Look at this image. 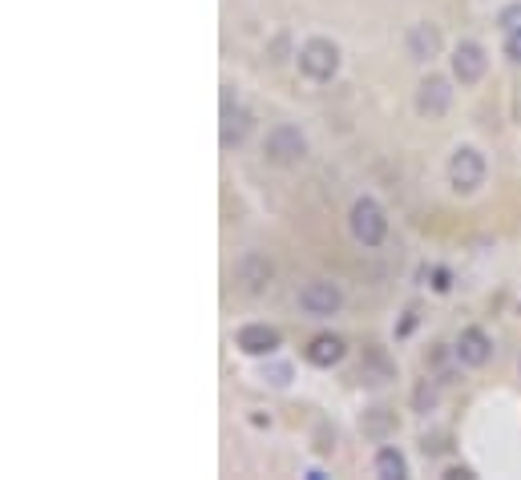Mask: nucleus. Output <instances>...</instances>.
<instances>
[{
  "label": "nucleus",
  "mask_w": 521,
  "mask_h": 480,
  "mask_svg": "<svg viewBox=\"0 0 521 480\" xmlns=\"http://www.w3.org/2000/svg\"><path fill=\"white\" fill-rule=\"evenodd\" d=\"M263 154H267L271 166L292 170V166H300L303 157H308V138H303L295 125H275V130L267 133V141H263Z\"/></svg>",
  "instance_id": "1"
},
{
  "label": "nucleus",
  "mask_w": 521,
  "mask_h": 480,
  "mask_svg": "<svg viewBox=\"0 0 521 480\" xmlns=\"http://www.w3.org/2000/svg\"><path fill=\"white\" fill-rule=\"evenodd\" d=\"M348 227H352L356 243H364V246H381L384 235H389V219H384V210H381V202H376V198H360V202H356Z\"/></svg>",
  "instance_id": "2"
},
{
  "label": "nucleus",
  "mask_w": 521,
  "mask_h": 480,
  "mask_svg": "<svg viewBox=\"0 0 521 480\" xmlns=\"http://www.w3.org/2000/svg\"><path fill=\"white\" fill-rule=\"evenodd\" d=\"M300 69L311 81H332L340 73V49L332 41H324V36H311L300 49Z\"/></svg>",
  "instance_id": "3"
},
{
  "label": "nucleus",
  "mask_w": 521,
  "mask_h": 480,
  "mask_svg": "<svg viewBox=\"0 0 521 480\" xmlns=\"http://www.w3.org/2000/svg\"><path fill=\"white\" fill-rule=\"evenodd\" d=\"M449 182L453 190L461 194H473L481 182H485V157L477 154V149H457V154L449 157Z\"/></svg>",
  "instance_id": "4"
},
{
  "label": "nucleus",
  "mask_w": 521,
  "mask_h": 480,
  "mask_svg": "<svg viewBox=\"0 0 521 480\" xmlns=\"http://www.w3.org/2000/svg\"><path fill=\"white\" fill-rule=\"evenodd\" d=\"M300 307L308 315H316V319H327V315H336L340 307H344V291H340L336 283L316 279V283H308V287L300 291Z\"/></svg>",
  "instance_id": "5"
},
{
  "label": "nucleus",
  "mask_w": 521,
  "mask_h": 480,
  "mask_svg": "<svg viewBox=\"0 0 521 480\" xmlns=\"http://www.w3.org/2000/svg\"><path fill=\"white\" fill-rule=\"evenodd\" d=\"M453 77H457L461 85H473V81L485 77V49H481L477 41H461L457 49H453Z\"/></svg>",
  "instance_id": "6"
},
{
  "label": "nucleus",
  "mask_w": 521,
  "mask_h": 480,
  "mask_svg": "<svg viewBox=\"0 0 521 480\" xmlns=\"http://www.w3.org/2000/svg\"><path fill=\"white\" fill-rule=\"evenodd\" d=\"M453 105V89L445 77H424L421 89H416V109H421L424 117H445Z\"/></svg>",
  "instance_id": "7"
},
{
  "label": "nucleus",
  "mask_w": 521,
  "mask_h": 480,
  "mask_svg": "<svg viewBox=\"0 0 521 480\" xmlns=\"http://www.w3.org/2000/svg\"><path fill=\"white\" fill-rule=\"evenodd\" d=\"M235 283H239L247 295H263L267 283H271V262L263 259V254H243L239 262H235Z\"/></svg>",
  "instance_id": "8"
},
{
  "label": "nucleus",
  "mask_w": 521,
  "mask_h": 480,
  "mask_svg": "<svg viewBox=\"0 0 521 480\" xmlns=\"http://www.w3.org/2000/svg\"><path fill=\"white\" fill-rule=\"evenodd\" d=\"M235 343H239L243 356H271V351L279 348V332L267 324H247V327H239Z\"/></svg>",
  "instance_id": "9"
},
{
  "label": "nucleus",
  "mask_w": 521,
  "mask_h": 480,
  "mask_svg": "<svg viewBox=\"0 0 521 480\" xmlns=\"http://www.w3.org/2000/svg\"><path fill=\"white\" fill-rule=\"evenodd\" d=\"M247 130H251V117H247V109H243V105H235L230 101V89L227 93H222V146H239L243 138H247Z\"/></svg>",
  "instance_id": "10"
},
{
  "label": "nucleus",
  "mask_w": 521,
  "mask_h": 480,
  "mask_svg": "<svg viewBox=\"0 0 521 480\" xmlns=\"http://www.w3.org/2000/svg\"><path fill=\"white\" fill-rule=\"evenodd\" d=\"M489 356H493V343H489V335L481 332V327H465L457 340V359L469 367H481L489 364Z\"/></svg>",
  "instance_id": "11"
},
{
  "label": "nucleus",
  "mask_w": 521,
  "mask_h": 480,
  "mask_svg": "<svg viewBox=\"0 0 521 480\" xmlns=\"http://www.w3.org/2000/svg\"><path fill=\"white\" fill-rule=\"evenodd\" d=\"M408 52H413L416 61H433L437 52H441V33H437V25L421 20V25L408 28Z\"/></svg>",
  "instance_id": "12"
},
{
  "label": "nucleus",
  "mask_w": 521,
  "mask_h": 480,
  "mask_svg": "<svg viewBox=\"0 0 521 480\" xmlns=\"http://www.w3.org/2000/svg\"><path fill=\"white\" fill-rule=\"evenodd\" d=\"M303 356L316 367H336L340 359H344V340H340V335H316V340L303 348Z\"/></svg>",
  "instance_id": "13"
},
{
  "label": "nucleus",
  "mask_w": 521,
  "mask_h": 480,
  "mask_svg": "<svg viewBox=\"0 0 521 480\" xmlns=\"http://www.w3.org/2000/svg\"><path fill=\"white\" fill-rule=\"evenodd\" d=\"M376 476H384V480L408 476V460L400 456V448H381V452H376Z\"/></svg>",
  "instance_id": "14"
},
{
  "label": "nucleus",
  "mask_w": 521,
  "mask_h": 480,
  "mask_svg": "<svg viewBox=\"0 0 521 480\" xmlns=\"http://www.w3.org/2000/svg\"><path fill=\"white\" fill-rule=\"evenodd\" d=\"M360 376L368 380V384H384V380H392V364L381 351H368V364L360 367Z\"/></svg>",
  "instance_id": "15"
},
{
  "label": "nucleus",
  "mask_w": 521,
  "mask_h": 480,
  "mask_svg": "<svg viewBox=\"0 0 521 480\" xmlns=\"http://www.w3.org/2000/svg\"><path fill=\"white\" fill-rule=\"evenodd\" d=\"M497 25H501V33H517V28H521V4H509V9H501Z\"/></svg>",
  "instance_id": "16"
},
{
  "label": "nucleus",
  "mask_w": 521,
  "mask_h": 480,
  "mask_svg": "<svg viewBox=\"0 0 521 480\" xmlns=\"http://www.w3.org/2000/svg\"><path fill=\"white\" fill-rule=\"evenodd\" d=\"M505 52H509V61L521 65V28L517 33H505Z\"/></svg>",
  "instance_id": "17"
},
{
  "label": "nucleus",
  "mask_w": 521,
  "mask_h": 480,
  "mask_svg": "<svg viewBox=\"0 0 521 480\" xmlns=\"http://www.w3.org/2000/svg\"><path fill=\"white\" fill-rule=\"evenodd\" d=\"M433 287H437V291H449V271H437V275H433Z\"/></svg>",
  "instance_id": "18"
},
{
  "label": "nucleus",
  "mask_w": 521,
  "mask_h": 480,
  "mask_svg": "<svg viewBox=\"0 0 521 480\" xmlns=\"http://www.w3.org/2000/svg\"><path fill=\"white\" fill-rule=\"evenodd\" d=\"M445 476H449V480H473V472H469V468H449Z\"/></svg>",
  "instance_id": "19"
},
{
  "label": "nucleus",
  "mask_w": 521,
  "mask_h": 480,
  "mask_svg": "<svg viewBox=\"0 0 521 480\" xmlns=\"http://www.w3.org/2000/svg\"><path fill=\"white\" fill-rule=\"evenodd\" d=\"M287 376H292L287 367H271V380H275V384H287Z\"/></svg>",
  "instance_id": "20"
}]
</instances>
